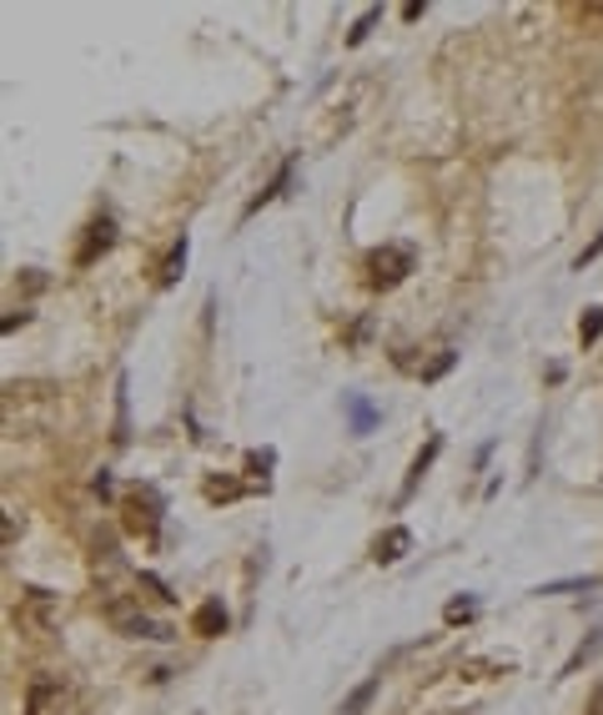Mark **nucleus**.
Returning <instances> with one entry per match:
<instances>
[{
  "mask_svg": "<svg viewBox=\"0 0 603 715\" xmlns=\"http://www.w3.org/2000/svg\"><path fill=\"white\" fill-rule=\"evenodd\" d=\"M407 549H413V535H407L402 525H392L388 535H378V544H372V560H378V564H398Z\"/></svg>",
  "mask_w": 603,
  "mask_h": 715,
  "instance_id": "1a4fd4ad",
  "label": "nucleus"
},
{
  "mask_svg": "<svg viewBox=\"0 0 603 715\" xmlns=\"http://www.w3.org/2000/svg\"><path fill=\"white\" fill-rule=\"evenodd\" d=\"M287 182H292V162H282V167H277V177L267 182V187H261L257 197H252V202H247V217H252V212H261V207L272 202V197H282V187H287Z\"/></svg>",
  "mask_w": 603,
  "mask_h": 715,
  "instance_id": "9b49d317",
  "label": "nucleus"
},
{
  "mask_svg": "<svg viewBox=\"0 0 603 715\" xmlns=\"http://www.w3.org/2000/svg\"><path fill=\"white\" fill-rule=\"evenodd\" d=\"M242 494V484L237 479H206V499L212 504H222V499H237Z\"/></svg>",
  "mask_w": 603,
  "mask_h": 715,
  "instance_id": "6ab92c4d",
  "label": "nucleus"
},
{
  "mask_svg": "<svg viewBox=\"0 0 603 715\" xmlns=\"http://www.w3.org/2000/svg\"><path fill=\"white\" fill-rule=\"evenodd\" d=\"M579 21H603V6H579Z\"/></svg>",
  "mask_w": 603,
  "mask_h": 715,
  "instance_id": "a878e982",
  "label": "nucleus"
},
{
  "mask_svg": "<svg viewBox=\"0 0 603 715\" xmlns=\"http://www.w3.org/2000/svg\"><path fill=\"white\" fill-rule=\"evenodd\" d=\"M438 449H443V439H438V433H433V439H427L423 449H417L413 469H407V479H402V494H398V504H407V499H413V490H417V484H423V474H427V469H433V459H438Z\"/></svg>",
  "mask_w": 603,
  "mask_h": 715,
  "instance_id": "6e6552de",
  "label": "nucleus"
},
{
  "mask_svg": "<svg viewBox=\"0 0 603 715\" xmlns=\"http://www.w3.org/2000/svg\"><path fill=\"white\" fill-rule=\"evenodd\" d=\"M372 695H378V680H367V685H357L353 695H347L343 701V715H357V711H367V701H372Z\"/></svg>",
  "mask_w": 603,
  "mask_h": 715,
  "instance_id": "aec40b11",
  "label": "nucleus"
},
{
  "mask_svg": "<svg viewBox=\"0 0 603 715\" xmlns=\"http://www.w3.org/2000/svg\"><path fill=\"white\" fill-rule=\"evenodd\" d=\"M599 252H603V232H599V238H593V242H589V248H583V252H579V263H573V267H579V273H583V267H589V263H593V257H599Z\"/></svg>",
  "mask_w": 603,
  "mask_h": 715,
  "instance_id": "4be33fe9",
  "label": "nucleus"
},
{
  "mask_svg": "<svg viewBox=\"0 0 603 715\" xmlns=\"http://www.w3.org/2000/svg\"><path fill=\"white\" fill-rule=\"evenodd\" d=\"M191 630L206 635V640H212V635H222V630H226V609L216 605V600H206V605H201L197 615H191Z\"/></svg>",
  "mask_w": 603,
  "mask_h": 715,
  "instance_id": "9d476101",
  "label": "nucleus"
},
{
  "mask_svg": "<svg viewBox=\"0 0 603 715\" xmlns=\"http://www.w3.org/2000/svg\"><path fill=\"white\" fill-rule=\"evenodd\" d=\"M473 615H478V600L473 595L448 600V609H443V620H448V625H462V620H473Z\"/></svg>",
  "mask_w": 603,
  "mask_h": 715,
  "instance_id": "4468645a",
  "label": "nucleus"
},
{
  "mask_svg": "<svg viewBox=\"0 0 603 715\" xmlns=\"http://www.w3.org/2000/svg\"><path fill=\"white\" fill-rule=\"evenodd\" d=\"M15 625H21L25 635H51L60 625L56 595H46V590H25L21 605H15Z\"/></svg>",
  "mask_w": 603,
  "mask_h": 715,
  "instance_id": "39448f33",
  "label": "nucleus"
},
{
  "mask_svg": "<svg viewBox=\"0 0 603 715\" xmlns=\"http://www.w3.org/2000/svg\"><path fill=\"white\" fill-rule=\"evenodd\" d=\"M343 414H347V424H353V433H357V439H362V433H372V429H378L382 408H378V404H367L362 394H343Z\"/></svg>",
  "mask_w": 603,
  "mask_h": 715,
  "instance_id": "0eeeda50",
  "label": "nucleus"
},
{
  "mask_svg": "<svg viewBox=\"0 0 603 715\" xmlns=\"http://www.w3.org/2000/svg\"><path fill=\"white\" fill-rule=\"evenodd\" d=\"M25 715H76V695L66 680L56 675H36L25 691Z\"/></svg>",
  "mask_w": 603,
  "mask_h": 715,
  "instance_id": "20e7f679",
  "label": "nucleus"
},
{
  "mask_svg": "<svg viewBox=\"0 0 603 715\" xmlns=\"http://www.w3.org/2000/svg\"><path fill=\"white\" fill-rule=\"evenodd\" d=\"M25 322H31V312H11V318H5V333H15V328H25Z\"/></svg>",
  "mask_w": 603,
  "mask_h": 715,
  "instance_id": "5701e85b",
  "label": "nucleus"
},
{
  "mask_svg": "<svg viewBox=\"0 0 603 715\" xmlns=\"http://www.w3.org/2000/svg\"><path fill=\"white\" fill-rule=\"evenodd\" d=\"M413 267H417V252L407 242H382V248H372L362 257V277L372 293H392L398 283H407Z\"/></svg>",
  "mask_w": 603,
  "mask_h": 715,
  "instance_id": "f257e3e1",
  "label": "nucleus"
},
{
  "mask_svg": "<svg viewBox=\"0 0 603 715\" xmlns=\"http://www.w3.org/2000/svg\"><path fill=\"white\" fill-rule=\"evenodd\" d=\"M382 21V6H372V11H362V15H357V25H353V31H347V46H362V41H367V31H372V25H378Z\"/></svg>",
  "mask_w": 603,
  "mask_h": 715,
  "instance_id": "dca6fc26",
  "label": "nucleus"
},
{
  "mask_svg": "<svg viewBox=\"0 0 603 715\" xmlns=\"http://www.w3.org/2000/svg\"><path fill=\"white\" fill-rule=\"evenodd\" d=\"M593 656H599V635H589V640H583L579 650H573V660H568V666H563V675H573V670H579V666H589Z\"/></svg>",
  "mask_w": 603,
  "mask_h": 715,
  "instance_id": "412c9836",
  "label": "nucleus"
},
{
  "mask_svg": "<svg viewBox=\"0 0 603 715\" xmlns=\"http://www.w3.org/2000/svg\"><path fill=\"white\" fill-rule=\"evenodd\" d=\"M589 715H603V685H593V695H589Z\"/></svg>",
  "mask_w": 603,
  "mask_h": 715,
  "instance_id": "393cba45",
  "label": "nucleus"
},
{
  "mask_svg": "<svg viewBox=\"0 0 603 715\" xmlns=\"http://www.w3.org/2000/svg\"><path fill=\"white\" fill-rule=\"evenodd\" d=\"M121 514H126V529L136 539H156V535H161V494H156L152 484L131 490L126 504H121Z\"/></svg>",
  "mask_w": 603,
  "mask_h": 715,
  "instance_id": "7ed1b4c3",
  "label": "nucleus"
},
{
  "mask_svg": "<svg viewBox=\"0 0 603 715\" xmlns=\"http://www.w3.org/2000/svg\"><path fill=\"white\" fill-rule=\"evenodd\" d=\"M181 267H187V238H181L177 248L166 252V263H161V273H156V283H161V287H171V283H177V277H181Z\"/></svg>",
  "mask_w": 603,
  "mask_h": 715,
  "instance_id": "f8f14e48",
  "label": "nucleus"
},
{
  "mask_svg": "<svg viewBox=\"0 0 603 715\" xmlns=\"http://www.w3.org/2000/svg\"><path fill=\"white\" fill-rule=\"evenodd\" d=\"M509 660H503V666H498V660H462L458 666V675L462 680H488V675H509Z\"/></svg>",
  "mask_w": 603,
  "mask_h": 715,
  "instance_id": "ddd939ff",
  "label": "nucleus"
},
{
  "mask_svg": "<svg viewBox=\"0 0 603 715\" xmlns=\"http://www.w3.org/2000/svg\"><path fill=\"white\" fill-rule=\"evenodd\" d=\"M111 242H116V222H111V217H96V222L86 227L81 248H76V267H91L101 252H111Z\"/></svg>",
  "mask_w": 603,
  "mask_h": 715,
  "instance_id": "423d86ee",
  "label": "nucleus"
},
{
  "mask_svg": "<svg viewBox=\"0 0 603 715\" xmlns=\"http://www.w3.org/2000/svg\"><path fill=\"white\" fill-rule=\"evenodd\" d=\"M453 363H458V353H453V348H438V358H433V363L423 369V383H438L443 373L453 369Z\"/></svg>",
  "mask_w": 603,
  "mask_h": 715,
  "instance_id": "a211bd4d",
  "label": "nucleus"
},
{
  "mask_svg": "<svg viewBox=\"0 0 603 715\" xmlns=\"http://www.w3.org/2000/svg\"><path fill=\"white\" fill-rule=\"evenodd\" d=\"M599 338H603V312H599V308H589V312H583V322H579V343H583V348H593Z\"/></svg>",
  "mask_w": 603,
  "mask_h": 715,
  "instance_id": "2eb2a0df",
  "label": "nucleus"
},
{
  "mask_svg": "<svg viewBox=\"0 0 603 715\" xmlns=\"http://www.w3.org/2000/svg\"><path fill=\"white\" fill-rule=\"evenodd\" d=\"M423 11H427L423 0H407V6H402V21H417V15H423Z\"/></svg>",
  "mask_w": 603,
  "mask_h": 715,
  "instance_id": "b1692460",
  "label": "nucleus"
},
{
  "mask_svg": "<svg viewBox=\"0 0 603 715\" xmlns=\"http://www.w3.org/2000/svg\"><path fill=\"white\" fill-rule=\"evenodd\" d=\"M107 620H111V630L116 635H126V640H166V630H156L152 620H146V609L136 605V600H126V595H116V590H107Z\"/></svg>",
  "mask_w": 603,
  "mask_h": 715,
  "instance_id": "f03ea898",
  "label": "nucleus"
},
{
  "mask_svg": "<svg viewBox=\"0 0 603 715\" xmlns=\"http://www.w3.org/2000/svg\"><path fill=\"white\" fill-rule=\"evenodd\" d=\"M272 464H277V453H272V449H252V453H247V474L261 479V484H267V469H272Z\"/></svg>",
  "mask_w": 603,
  "mask_h": 715,
  "instance_id": "f3484780",
  "label": "nucleus"
}]
</instances>
